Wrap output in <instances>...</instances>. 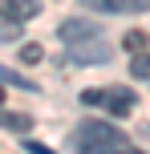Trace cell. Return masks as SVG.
Returning a JSON list of instances; mask_svg holds the SVG:
<instances>
[{
    "label": "cell",
    "mask_w": 150,
    "mask_h": 154,
    "mask_svg": "<svg viewBox=\"0 0 150 154\" xmlns=\"http://www.w3.org/2000/svg\"><path fill=\"white\" fill-rule=\"evenodd\" d=\"M73 142L81 146V154H97V150H110V146H126V134H122L118 126L93 118V122H85L77 134H73Z\"/></svg>",
    "instance_id": "6da1fadb"
},
{
    "label": "cell",
    "mask_w": 150,
    "mask_h": 154,
    "mask_svg": "<svg viewBox=\"0 0 150 154\" xmlns=\"http://www.w3.org/2000/svg\"><path fill=\"white\" fill-rule=\"evenodd\" d=\"M97 32H102V29H97V20H65L61 29H57V37L73 45V41H89V37H97Z\"/></svg>",
    "instance_id": "7a4b0ae2"
},
{
    "label": "cell",
    "mask_w": 150,
    "mask_h": 154,
    "mask_svg": "<svg viewBox=\"0 0 150 154\" xmlns=\"http://www.w3.org/2000/svg\"><path fill=\"white\" fill-rule=\"evenodd\" d=\"M102 106L110 109L114 118H126L130 109H134V93H130V89H114V93H106V97H102Z\"/></svg>",
    "instance_id": "3957f363"
},
{
    "label": "cell",
    "mask_w": 150,
    "mask_h": 154,
    "mask_svg": "<svg viewBox=\"0 0 150 154\" xmlns=\"http://www.w3.org/2000/svg\"><path fill=\"white\" fill-rule=\"evenodd\" d=\"M4 12H8V16H16V20H32V16L41 12V0H8Z\"/></svg>",
    "instance_id": "277c9868"
},
{
    "label": "cell",
    "mask_w": 150,
    "mask_h": 154,
    "mask_svg": "<svg viewBox=\"0 0 150 154\" xmlns=\"http://www.w3.org/2000/svg\"><path fill=\"white\" fill-rule=\"evenodd\" d=\"M0 126L12 130V134H29L32 130V118L29 114H8V109H0Z\"/></svg>",
    "instance_id": "5b68a950"
},
{
    "label": "cell",
    "mask_w": 150,
    "mask_h": 154,
    "mask_svg": "<svg viewBox=\"0 0 150 154\" xmlns=\"http://www.w3.org/2000/svg\"><path fill=\"white\" fill-rule=\"evenodd\" d=\"M24 29V20H16V16H8L4 8H0V41H16Z\"/></svg>",
    "instance_id": "8992f818"
},
{
    "label": "cell",
    "mask_w": 150,
    "mask_h": 154,
    "mask_svg": "<svg viewBox=\"0 0 150 154\" xmlns=\"http://www.w3.org/2000/svg\"><path fill=\"white\" fill-rule=\"evenodd\" d=\"M73 61H93V65H102V61H110V49H106V45H93V49H77V53H73Z\"/></svg>",
    "instance_id": "52a82bcc"
},
{
    "label": "cell",
    "mask_w": 150,
    "mask_h": 154,
    "mask_svg": "<svg viewBox=\"0 0 150 154\" xmlns=\"http://www.w3.org/2000/svg\"><path fill=\"white\" fill-rule=\"evenodd\" d=\"M41 57H45V49H41L37 41H24V45H20V61H24V65H37Z\"/></svg>",
    "instance_id": "ba28073f"
},
{
    "label": "cell",
    "mask_w": 150,
    "mask_h": 154,
    "mask_svg": "<svg viewBox=\"0 0 150 154\" xmlns=\"http://www.w3.org/2000/svg\"><path fill=\"white\" fill-rule=\"evenodd\" d=\"M122 45H126L130 53H142L150 41H146V32H138V29H134V32H126V37H122Z\"/></svg>",
    "instance_id": "9c48e42d"
},
{
    "label": "cell",
    "mask_w": 150,
    "mask_h": 154,
    "mask_svg": "<svg viewBox=\"0 0 150 154\" xmlns=\"http://www.w3.org/2000/svg\"><path fill=\"white\" fill-rule=\"evenodd\" d=\"M0 81H4V85H20V89H41V85H32L29 77H20V73H12V69H0Z\"/></svg>",
    "instance_id": "30bf717a"
},
{
    "label": "cell",
    "mask_w": 150,
    "mask_h": 154,
    "mask_svg": "<svg viewBox=\"0 0 150 154\" xmlns=\"http://www.w3.org/2000/svg\"><path fill=\"white\" fill-rule=\"evenodd\" d=\"M134 77H150V53H134V65H130Z\"/></svg>",
    "instance_id": "8fae6325"
},
{
    "label": "cell",
    "mask_w": 150,
    "mask_h": 154,
    "mask_svg": "<svg viewBox=\"0 0 150 154\" xmlns=\"http://www.w3.org/2000/svg\"><path fill=\"white\" fill-rule=\"evenodd\" d=\"M85 8H93V12H118V0H81Z\"/></svg>",
    "instance_id": "7c38bea8"
},
{
    "label": "cell",
    "mask_w": 150,
    "mask_h": 154,
    "mask_svg": "<svg viewBox=\"0 0 150 154\" xmlns=\"http://www.w3.org/2000/svg\"><path fill=\"white\" fill-rule=\"evenodd\" d=\"M102 97H106L102 89H85L81 93V106H102Z\"/></svg>",
    "instance_id": "4fadbf2b"
},
{
    "label": "cell",
    "mask_w": 150,
    "mask_h": 154,
    "mask_svg": "<svg viewBox=\"0 0 150 154\" xmlns=\"http://www.w3.org/2000/svg\"><path fill=\"white\" fill-rule=\"evenodd\" d=\"M24 150H29V154H57V150H49V146H41V142H24Z\"/></svg>",
    "instance_id": "5bb4252c"
},
{
    "label": "cell",
    "mask_w": 150,
    "mask_h": 154,
    "mask_svg": "<svg viewBox=\"0 0 150 154\" xmlns=\"http://www.w3.org/2000/svg\"><path fill=\"white\" fill-rule=\"evenodd\" d=\"M118 8H146V0H118Z\"/></svg>",
    "instance_id": "9a60e30c"
},
{
    "label": "cell",
    "mask_w": 150,
    "mask_h": 154,
    "mask_svg": "<svg viewBox=\"0 0 150 154\" xmlns=\"http://www.w3.org/2000/svg\"><path fill=\"white\" fill-rule=\"evenodd\" d=\"M122 154H142V150H134V146H122Z\"/></svg>",
    "instance_id": "2e32d148"
},
{
    "label": "cell",
    "mask_w": 150,
    "mask_h": 154,
    "mask_svg": "<svg viewBox=\"0 0 150 154\" xmlns=\"http://www.w3.org/2000/svg\"><path fill=\"white\" fill-rule=\"evenodd\" d=\"M0 101H4V89H0Z\"/></svg>",
    "instance_id": "e0dca14e"
}]
</instances>
